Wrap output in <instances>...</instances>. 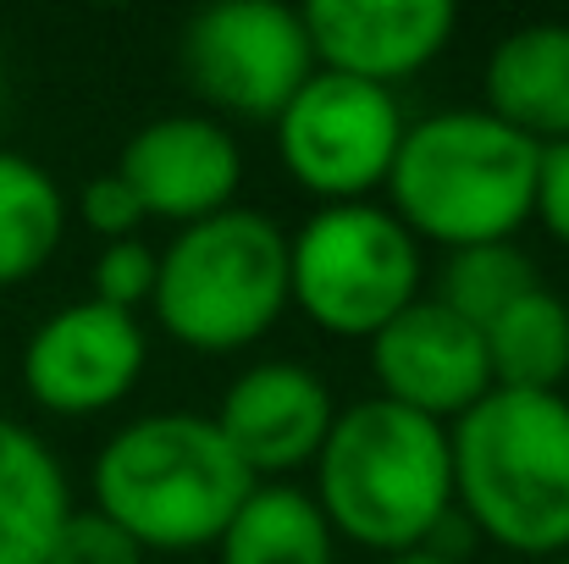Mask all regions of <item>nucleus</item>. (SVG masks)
Listing matches in <instances>:
<instances>
[{"label":"nucleus","mask_w":569,"mask_h":564,"mask_svg":"<svg viewBox=\"0 0 569 564\" xmlns=\"http://www.w3.org/2000/svg\"><path fill=\"white\" fill-rule=\"evenodd\" d=\"M387 564H470V560H442V554H431V548H409V554H392Z\"/></svg>","instance_id":"b1692460"},{"label":"nucleus","mask_w":569,"mask_h":564,"mask_svg":"<svg viewBox=\"0 0 569 564\" xmlns=\"http://www.w3.org/2000/svg\"><path fill=\"white\" fill-rule=\"evenodd\" d=\"M78 216H83L106 244H117V238H139V227L150 221L144 205H139V194L122 184L117 172H94L89 184L78 188Z\"/></svg>","instance_id":"4be33fe9"},{"label":"nucleus","mask_w":569,"mask_h":564,"mask_svg":"<svg viewBox=\"0 0 569 564\" xmlns=\"http://www.w3.org/2000/svg\"><path fill=\"white\" fill-rule=\"evenodd\" d=\"M310 498L327 515L332 537L355 548H371L387 560L420 548L437 532V521L453 509L448 426L392 398H360L338 409L316 454Z\"/></svg>","instance_id":"7ed1b4c3"},{"label":"nucleus","mask_w":569,"mask_h":564,"mask_svg":"<svg viewBox=\"0 0 569 564\" xmlns=\"http://www.w3.org/2000/svg\"><path fill=\"white\" fill-rule=\"evenodd\" d=\"M221 564H332L338 537L310 493L282 482H254V493L238 504L227 532L216 537Z\"/></svg>","instance_id":"dca6fc26"},{"label":"nucleus","mask_w":569,"mask_h":564,"mask_svg":"<svg viewBox=\"0 0 569 564\" xmlns=\"http://www.w3.org/2000/svg\"><path fill=\"white\" fill-rule=\"evenodd\" d=\"M72 515L67 471L39 432L0 415V564H44Z\"/></svg>","instance_id":"2eb2a0df"},{"label":"nucleus","mask_w":569,"mask_h":564,"mask_svg":"<svg viewBox=\"0 0 569 564\" xmlns=\"http://www.w3.org/2000/svg\"><path fill=\"white\" fill-rule=\"evenodd\" d=\"M537 156L542 145L498 122L487 106L431 111L403 122L392 172L381 184L387 210L409 227L415 244H509L531 221Z\"/></svg>","instance_id":"f03ea898"},{"label":"nucleus","mask_w":569,"mask_h":564,"mask_svg":"<svg viewBox=\"0 0 569 564\" xmlns=\"http://www.w3.org/2000/svg\"><path fill=\"white\" fill-rule=\"evenodd\" d=\"M44 564H144V548L100 509H72L61 521Z\"/></svg>","instance_id":"aec40b11"},{"label":"nucleus","mask_w":569,"mask_h":564,"mask_svg":"<svg viewBox=\"0 0 569 564\" xmlns=\"http://www.w3.org/2000/svg\"><path fill=\"white\" fill-rule=\"evenodd\" d=\"M420 299V244L371 199L321 205L288 238V305L332 338H377Z\"/></svg>","instance_id":"423d86ee"},{"label":"nucleus","mask_w":569,"mask_h":564,"mask_svg":"<svg viewBox=\"0 0 569 564\" xmlns=\"http://www.w3.org/2000/svg\"><path fill=\"white\" fill-rule=\"evenodd\" d=\"M299 17L316 67L381 89L437 61L459 28L453 0H316Z\"/></svg>","instance_id":"ddd939ff"},{"label":"nucleus","mask_w":569,"mask_h":564,"mask_svg":"<svg viewBox=\"0 0 569 564\" xmlns=\"http://www.w3.org/2000/svg\"><path fill=\"white\" fill-rule=\"evenodd\" d=\"M371 372L381 382V398L415 415H431L442 426L492 393L481 327L459 321L431 294H420L371 338Z\"/></svg>","instance_id":"9d476101"},{"label":"nucleus","mask_w":569,"mask_h":564,"mask_svg":"<svg viewBox=\"0 0 569 564\" xmlns=\"http://www.w3.org/2000/svg\"><path fill=\"white\" fill-rule=\"evenodd\" d=\"M453 509L476 537L526 554H569V398L492 387L448 426Z\"/></svg>","instance_id":"f257e3e1"},{"label":"nucleus","mask_w":569,"mask_h":564,"mask_svg":"<svg viewBox=\"0 0 569 564\" xmlns=\"http://www.w3.org/2000/svg\"><path fill=\"white\" fill-rule=\"evenodd\" d=\"M553 564H569V554H565V560H553Z\"/></svg>","instance_id":"a878e982"},{"label":"nucleus","mask_w":569,"mask_h":564,"mask_svg":"<svg viewBox=\"0 0 569 564\" xmlns=\"http://www.w3.org/2000/svg\"><path fill=\"white\" fill-rule=\"evenodd\" d=\"M61 232H67L61 184L39 161L0 150V288L39 277L44 260L61 249Z\"/></svg>","instance_id":"a211bd4d"},{"label":"nucleus","mask_w":569,"mask_h":564,"mask_svg":"<svg viewBox=\"0 0 569 564\" xmlns=\"http://www.w3.org/2000/svg\"><path fill=\"white\" fill-rule=\"evenodd\" d=\"M487 111L531 145L569 139V22H526L492 44Z\"/></svg>","instance_id":"4468645a"},{"label":"nucleus","mask_w":569,"mask_h":564,"mask_svg":"<svg viewBox=\"0 0 569 564\" xmlns=\"http://www.w3.org/2000/svg\"><path fill=\"white\" fill-rule=\"evenodd\" d=\"M0 106H6V72H0Z\"/></svg>","instance_id":"393cba45"},{"label":"nucleus","mask_w":569,"mask_h":564,"mask_svg":"<svg viewBox=\"0 0 569 564\" xmlns=\"http://www.w3.org/2000/svg\"><path fill=\"white\" fill-rule=\"evenodd\" d=\"M89 487V509L117 521L144 554H193L216 548L238 504L254 493V476L210 415L161 409L128 420L94 454Z\"/></svg>","instance_id":"20e7f679"},{"label":"nucleus","mask_w":569,"mask_h":564,"mask_svg":"<svg viewBox=\"0 0 569 564\" xmlns=\"http://www.w3.org/2000/svg\"><path fill=\"white\" fill-rule=\"evenodd\" d=\"M156 249L144 244V238H117V244H106L100 249V260H94V299L100 305H111V310H139V305H150V294H156Z\"/></svg>","instance_id":"412c9836"},{"label":"nucleus","mask_w":569,"mask_h":564,"mask_svg":"<svg viewBox=\"0 0 569 564\" xmlns=\"http://www.w3.org/2000/svg\"><path fill=\"white\" fill-rule=\"evenodd\" d=\"M156 260L150 305L183 349H249L288 310V232L266 210L227 205L189 221Z\"/></svg>","instance_id":"39448f33"},{"label":"nucleus","mask_w":569,"mask_h":564,"mask_svg":"<svg viewBox=\"0 0 569 564\" xmlns=\"http://www.w3.org/2000/svg\"><path fill=\"white\" fill-rule=\"evenodd\" d=\"M271 128H277V156L299 178V188L321 194L327 205H355L392 172L403 139V106L381 83L316 67Z\"/></svg>","instance_id":"0eeeda50"},{"label":"nucleus","mask_w":569,"mask_h":564,"mask_svg":"<svg viewBox=\"0 0 569 564\" xmlns=\"http://www.w3.org/2000/svg\"><path fill=\"white\" fill-rule=\"evenodd\" d=\"M210 420L227 437V448L243 459V471L260 482V476H288L299 465H316L338 420V404L332 387L310 366L260 360L227 382L221 409Z\"/></svg>","instance_id":"9b49d317"},{"label":"nucleus","mask_w":569,"mask_h":564,"mask_svg":"<svg viewBox=\"0 0 569 564\" xmlns=\"http://www.w3.org/2000/svg\"><path fill=\"white\" fill-rule=\"evenodd\" d=\"M144 327L100 299L61 305L22 344V387L50 415H100L144 376Z\"/></svg>","instance_id":"1a4fd4ad"},{"label":"nucleus","mask_w":569,"mask_h":564,"mask_svg":"<svg viewBox=\"0 0 569 564\" xmlns=\"http://www.w3.org/2000/svg\"><path fill=\"white\" fill-rule=\"evenodd\" d=\"M481 344H487L492 387L559 393L569 376V299L537 283L531 294H520L503 316L481 327Z\"/></svg>","instance_id":"f3484780"},{"label":"nucleus","mask_w":569,"mask_h":564,"mask_svg":"<svg viewBox=\"0 0 569 564\" xmlns=\"http://www.w3.org/2000/svg\"><path fill=\"white\" fill-rule=\"evenodd\" d=\"M542 277H537V260L509 238V244H470V249H448L442 271H437V305H448L459 321L470 327H487L492 316H503L520 294H531Z\"/></svg>","instance_id":"6ab92c4d"},{"label":"nucleus","mask_w":569,"mask_h":564,"mask_svg":"<svg viewBox=\"0 0 569 564\" xmlns=\"http://www.w3.org/2000/svg\"><path fill=\"white\" fill-rule=\"evenodd\" d=\"M117 178L139 194L144 216L189 227L232 205V194L243 184V150L216 117L172 111V117L144 122L122 145Z\"/></svg>","instance_id":"f8f14e48"},{"label":"nucleus","mask_w":569,"mask_h":564,"mask_svg":"<svg viewBox=\"0 0 569 564\" xmlns=\"http://www.w3.org/2000/svg\"><path fill=\"white\" fill-rule=\"evenodd\" d=\"M531 216L548 227L553 244L569 249V139L542 145L537 156V194H531Z\"/></svg>","instance_id":"5701e85b"},{"label":"nucleus","mask_w":569,"mask_h":564,"mask_svg":"<svg viewBox=\"0 0 569 564\" xmlns=\"http://www.w3.org/2000/svg\"><path fill=\"white\" fill-rule=\"evenodd\" d=\"M189 83L232 117L277 122V111L316 72L305 17L277 0H227L193 11L183 28Z\"/></svg>","instance_id":"6e6552de"}]
</instances>
